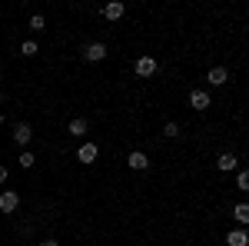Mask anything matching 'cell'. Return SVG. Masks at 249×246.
Segmentation results:
<instances>
[{"label": "cell", "mask_w": 249, "mask_h": 246, "mask_svg": "<svg viewBox=\"0 0 249 246\" xmlns=\"http://www.w3.org/2000/svg\"><path fill=\"white\" fill-rule=\"evenodd\" d=\"M0 103H3V94H0Z\"/></svg>", "instance_id": "7402d4cb"}, {"label": "cell", "mask_w": 249, "mask_h": 246, "mask_svg": "<svg viewBox=\"0 0 249 246\" xmlns=\"http://www.w3.org/2000/svg\"><path fill=\"white\" fill-rule=\"evenodd\" d=\"M17 203H20V196L14 193V189H3V193H0V209H3V213H14Z\"/></svg>", "instance_id": "7a4b0ae2"}, {"label": "cell", "mask_w": 249, "mask_h": 246, "mask_svg": "<svg viewBox=\"0 0 249 246\" xmlns=\"http://www.w3.org/2000/svg\"><path fill=\"white\" fill-rule=\"evenodd\" d=\"M210 103H213V100H210L206 90H193V94H190V107H193V110H206Z\"/></svg>", "instance_id": "277c9868"}, {"label": "cell", "mask_w": 249, "mask_h": 246, "mask_svg": "<svg viewBox=\"0 0 249 246\" xmlns=\"http://www.w3.org/2000/svg\"><path fill=\"white\" fill-rule=\"evenodd\" d=\"M126 163H130L133 170H150V156H146L143 150H133L130 156H126Z\"/></svg>", "instance_id": "3957f363"}, {"label": "cell", "mask_w": 249, "mask_h": 246, "mask_svg": "<svg viewBox=\"0 0 249 246\" xmlns=\"http://www.w3.org/2000/svg\"><path fill=\"white\" fill-rule=\"evenodd\" d=\"M163 136L176 140V136H179V127H176V123H166V127H163Z\"/></svg>", "instance_id": "e0dca14e"}, {"label": "cell", "mask_w": 249, "mask_h": 246, "mask_svg": "<svg viewBox=\"0 0 249 246\" xmlns=\"http://www.w3.org/2000/svg\"><path fill=\"white\" fill-rule=\"evenodd\" d=\"M0 123H3V114H0Z\"/></svg>", "instance_id": "44dd1931"}, {"label": "cell", "mask_w": 249, "mask_h": 246, "mask_svg": "<svg viewBox=\"0 0 249 246\" xmlns=\"http://www.w3.org/2000/svg\"><path fill=\"white\" fill-rule=\"evenodd\" d=\"M47 23H43V17H30V30H43Z\"/></svg>", "instance_id": "ac0fdd59"}, {"label": "cell", "mask_w": 249, "mask_h": 246, "mask_svg": "<svg viewBox=\"0 0 249 246\" xmlns=\"http://www.w3.org/2000/svg\"><path fill=\"white\" fill-rule=\"evenodd\" d=\"M216 167H219L223 173H230V170H236V167H239V160H236V153H219Z\"/></svg>", "instance_id": "52a82bcc"}, {"label": "cell", "mask_w": 249, "mask_h": 246, "mask_svg": "<svg viewBox=\"0 0 249 246\" xmlns=\"http://www.w3.org/2000/svg\"><path fill=\"white\" fill-rule=\"evenodd\" d=\"M123 14H126V7H123V3H116V0L103 7V17H107V20H120Z\"/></svg>", "instance_id": "9c48e42d"}, {"label": "cell", "mask_w": 249, "mask_h": 246, "mask_svg": "<svg viewBox=\"0 0 249 246\" xmlns=\"http://www.w3.org/2000/svg\"><path fill=\"white\" fill-rule=\"evenodd\" d=\"M20 54H23V57H34V54H37V43H34V40H23V43H20Z\"/></svg>", "instance_id": "9a60e30c"}, {"label": "cell", "mask_w": 249, "mask_h": 246, "mask_svg": "<svg viewBox=\"0 0 249 246\" xmlns=\"http://www.w3.org/2000/svg\"><path fill=\"white\" fill-rule=\"evenodd\" d=\"M40 246H60L57 240H40Z\"/></svg>", "instance_id": "d6986e66"}, {"label": "cell", "mask_w": 249, "mask_h": 246, "mask_svg": "<svg viewBox=\"0 0 249 246\" xmlns=\"http://www.w3.org/2000/svg\"><path fill=\"white\" fill-rule=\"evenodd\" d=\"M103 57H107V47H103V43H87V50H83V60H90V63H100Z\"/></svg>", "instance_id": "6da1fadb"}, {"label": "cell", "mask_w": 249, "mask_h": 246, "mask_svg": "<svg viewBox=\"0 0 249 246\" xmlns=\"http://www.w3.org/2000/svg\"><path fill=\"white\" fill-rule=\"evenodd\" d=\"M236 189H243V193L249 189V173L246 170H239V176H236Z\"/></svg>", "instance_id": "2e32d148"}, {"label": "cell", "mask_w": 249, "mask_h": 246, "mask_svg": "<svg viewBox=\"0 0 249 246\" xmlns=\"http://www.w3.org/2000/svg\"><path fill=\"white\" fill-rule=\"evenodd\" d=\"M87 133V120L77 116V120H70V136H83Z\"/></svg>", "instance_id": "4fadbf2b"}, {"label": "cell", "mask_w": 249, "mask_h": 246, "mask_svg": "<svg viewBox=\"0 0 249 246\" xmlns=\"http://www.w3.org/2000/svg\"><path fill=\"white\" fill-rule=\"evenodd\" d=\"M206 80H210L213 87H223V83L230 80V74H226L223 67H213V70H210V76H206Z\"/></svg>", "instance_id": "8fae6325"}, {"label": "cell", "mask_w": 249, "mask_h": 246, "mask_svg": "<svg viewBox=\"0 0 249 246\" xmlns=\"http://www.w3.org/2000/svg\"><path fill=\"white\" fill-rule=\"evenodd\" d=\"M30 136H34L30 123H17V127H14V140H17L20 147H27V143H30Z\"/></svg>", "instance_id": "5b68a950"}, {"label": "cell", "mask_w": 249, "mask_h": 246, "mask_svg": "<svg viewBox=\"0 0 249 246\" xmlns=\"http://www.w3.org/2000/svg\"><path fill=\"white\" fill-rule=\"evenodd\" d=\"M136 74L140 76H153L156 74V60L153 57H140L136 60Z\"/></svg>", "instance_id": "8992f818"}, {"label": "cell", "mask_w": 249, "mask_h": 246, "mask_svg": "<svg viewBox=\"0 0 249 246\" xmlns=\"http://www.w3.org/2000/svg\"><path fill=\"white\" fill-rule=\"evenodd\" d=\"M0 183H7V167H0Z\"/></svg>", "instance_id": "ffe728a7"}, {"label": "cell", "mask_w": 249, "mask_h": 246, "mask_svg": "<svg viewBox=\"0 0 249 246\" xmlns=\"http://www.w3.org/2000/svg\"><path fill=\"white\" fill-rule=\"evenodd\" d=\"M232 216H236V223H239V227H246V223H249V207H246V203H236Z\"/></svg>", "instance_id": "7c38bea8"}, {"label": "cell", "mask_w": 249, "mask_h": 246, "mask_svg": "<svg viewBox=\"0 0 249 246\" xmlns=\"http://www.w3.org/2000/svg\"><path fill=\"white\" fill-rule=\"evenodd\" d=\"M226 243H230V246H246L249 243V233H246V229H230Z\"/></svg>", "instance_id": "30bf717a"}, {"label": "cell", "mask_w": 249, "mask_h": 246, "mask_svg": "<svg viewBox=\"0 0 249 246\" xmlns=\"http://www.w3.org/2000/svg\"><path fill=\"white\" fill-rule=\"evenodd\" d=\"M17 163H20V167H23V170H30V167L37 163V156H34V153H30V150H23V153H20V156H17Z\"/></svg>", "instance_id": "5bb4252c"}, {"label": "cell", "mask_w": 249, "mask_h": 246, "mask_svg": "<svg viewBox=\"0 0 249 246\" xmlns=\"http://www.w3.org/2000/svg\"><path fill=\"white\" fill-rule=\"evenodd\" d=\"M77 160L80 163H96V143H83L77 150Z\"/></svg>", "instance_id": "ba28073f"}]
</instances>
